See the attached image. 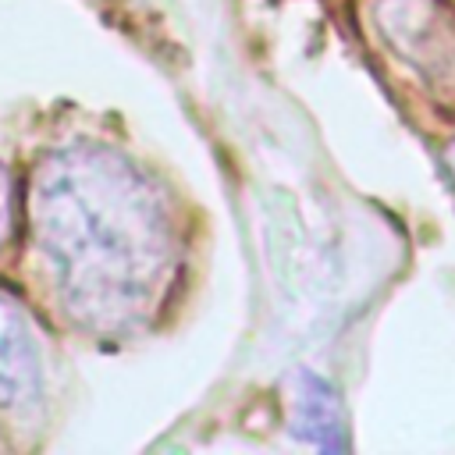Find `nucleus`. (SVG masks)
Returning a JSON list of instances; mask_svg holds the SVG:
<instances>
[{"label": "nucleus", "mask_w": 455, "mask_h": 455, "mask_svg": "<svg viewBox=\"0 0 455 455\" xmlns=\"http://www.w3.org/2000/svg\"><path fill=\"white\" fill-rule=\"evenodd\" d=\"M288 423L291 434L313 448L323 451H341L345 441V419H341V405L334 387L316 377V373H299L291 384V402H288Z\"/></svg>", "instance_id": "obj_3"}, {"label": "nucleus", "mask_w": 455, "mask_h": 455, "mask_svg": "<svg viewBox=\"0 0 455 455\" xmlns=\"http://www.w3.org/2000/svg\"><path fill=\"white\" fill-rule=\"evenodd\" d=\"M7 224H11V181H7V171L0 167V242L7 235Z\"/></svg>", "instance_id": "obj_5"}, {"label": "nucleus", "mask_w": 455, "mask_h": 455, "mask_svg": "<svg viewBox=\"0 0 455 455\" xmlns=\"http://www.w3.org/2000/svg\"><path fill=\"white\" fill-rule=\"evenodd\" d=\"M444 160H448V171H451V178H455V142L448 146V153H444Z\"/></svg>", "instance_id": "obj_6"}, {"label": "nucleus", "mask_w": 455, "mask_h": 455, "mask_svg": "<svg viewBox=\"0 0 455 455\" xmlns=\"http://www.w3.org/2000/svg\"><path fill=\"white\" fill-rule=\"evenodd\" d=\"M64 309L100 334L149 320L174 270V228L153 181L107 146L50 153L28 199Z\"/></svg>", "instance_id": "obj_1"}, {"label": "nucleus", "mask_w": 455, "mask_h": 455, "mask_svg": "<svg viewBox=\"0 0 455 455\" xmlns=\"http://www.w3.org/2000/svg\"><path fill=\"white\" fill-rule=\"evenodd\" d=\"M39 391V359L21 313L0 299V405L32 402Z\"/></svg>", "instance_id": "obj_4"}, {"label": "nucleus", "mask_w": 455, "mask_h": 455, "mask_svg": "<svg viewBox=\"0 0 455 455\" xmlns=\"http://www.w3.org/2000/svg\"><path fill=\"white\" fill-rule=\"evenodd\" d=\"M377 21L395 53L444 100H455V7L444 0H380Z\"/></svg>", "instance_id": "obj_2"}]
</instances>
